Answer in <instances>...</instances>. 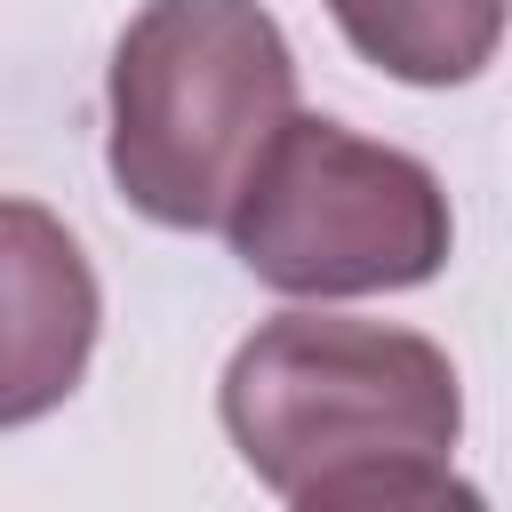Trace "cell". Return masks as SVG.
Segmentation results:
<instances>
[{
	"mask_svg": "<svg viewBox=\"0 0 512 512\" xmlns=\"http://www.w3.org/2000/svg\"><path fill=\"white\" fill-rule=\"evenodd\" d=\"M296 120V48L264 0H144L104 72V168L168 232H224Z\"/></svg>",
	"mask_w": 512,
	"mask_h": 512,
	"instance_id": "obj_1",
	"label": "cell"
},
{
	"mask_svg": "<svg viewBox=\"0 0 512 512\" xmlns=\"http://www.w3.org/2000/svg\"><path fill=\"white\" fill-rule=\"evenodd\" d=\"M216 416L240 464L296 496L320 472L384 456H448L464 432L456 360L424 328L344 320V312H272L224 360Z\"/></svg>",
	"mask_w": 512,
	"mask_h": 512,
	"instance_id": "obj_2",
	"label": "cell"
},
{
	"mask_svg": "<svg viewBox=\"0 0 512 512\" xmlns=\"http://www.w3.org/2000/svg\"><path fill=\"white\" fill-rule=\"evenodd\" d=\"M224 240L264 288L336 304L424 288L456 248V216L416 152L296 112L240 184Z\"/></svg>",
	"mask_w": 512,
	"mask_h": 512,
	"instance_id": "obj_3",
	"label": "cell"
},
{
	"mask_svg": "<svg viewBox=\"0 0 512 512\" xmlns=\"http://www.w3.org/2000/svg\"><path fill=\"white\" fill-rule=\"evenodd\" d=\"M104 288L72 224L0 192V432L64 408L96 360Z\"/></svg>",
	"mask_w": 512,
	"mask_h": 512,
	"instance_id": "obj_4",
	"label": "cell"
},
{
	"mask_svg": "<svg viewBox=\"0 0 512 512\" xmlns=\"http://www.w3.org/2000/svg\"><path fill=\"white\" fill-rule=\"evenodd\" d=\"M336 32L408 88H464L496 64L504 0H328Z\"/></svg>",
	"mask_w": 512,
	"mask_h": 512,
	"instance_id": "obj_5",
	"label": "cell"
},
{
	"mask_svg": "<svg viewBox=\"0 0 512 512\" xmlns=\"http://www.w3.org/2000/svg\"><path fill=\"white\" fill-rule=\"evenodd\" d=\"M288 512H488V496L448 456H384V464H344L304 480Z\"/></svg>",
	"mask_w": 512,
	"mask_h": 512,
	"instance_id": "obj_6",
	"label": "cell"
}]
</instances>
